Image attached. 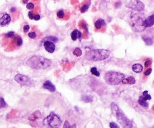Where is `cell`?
Listing matches in <instances>:
<instances>
[{
	"label": "cell",
	"instance_id": "cell-1",
	"mask_svg": "<svg viewBox=\"0 0 154 128\" xmlns=\"http://www.w3.org/2000/svg\"><path fill=\"white\" fill-rule=\"evenodd\" d=\"M26 64L35 69H46L51 66L52 61L42 56H33L26 61Z\"/></svg>",
	"mask_w": 154,
	"mask_h": 128
},
{
	"label": "cell",
	"instance_id": "cell-2",
	"mask_svg": "<svg viewBox=\"0 0 154 128\" xmlns=\"http://www.w3.org/2000/svg\"><path fill=\"white\" fill-rule=\"evenodd\" d=\"M110 107H111L112 115L116 118L117 121L122 125V127H134L133 122L125 115L123 112L119 108V106L116 104L114 103H112L110 105Z\"/></svg>",
	"mask_w": 154,
	"mask_h": 128
},
{
	"label": "cell",
	"instance_id": "cell-3",
	"mask_svg": "<svg viewBox=\"0 0 154 128\" xmlns=\"http://www.w3.org/2000/svg\"><path fill=\"white\" fill-rule=\"evenodd\" d=\"M110 56V51L105 49H96L88 51L86 54V58L91 61H101L106 60Z\"/></svg>",
	"mask_w": 154,
	"mask_h": 128
},
{
	"label": "cell",
	"instance_id": "cell-4",
	"mask_svg": "<svg viewBox=\"0 0 154 128\" xmlns=\"http://www.w3.org/2000/svg\"><path fill=\"white\" fill-rule=\"evenodd\" d=\"M125 77H126L125 75L121 72L110 71L106 72V74L104 75V80L106 83L108 84L118 85L122 81Z\"/></svg>",
	"mask_w": 154,
	"mask_h": 128
},
{
	"label": "cell",
	"instance_id": "cell-5",
	"mask_svg": "<svg viewBox=\"0 0 154 128\" xmlns=\"http://www.w3.org/2000/svg\"><path fill=\"white\" fill-rule=\"evenodd\" d=\"M62 121L60 118L54 112H51L44 120L43 124L50 127H57L60 125Z\"/></svg>",
	"mask_w": 154,
	"mask_h": 128
},
{
	"label": "cell",
	"instance_id": "cell-6",
	"mask_svg": "<svg viewBox=\"0 0 154 128\" xmlns=\"http://www.w3.org/2000/svg\"><path fill=\"white\" fill-rule=\"evenodd\" d=\"M131 19H132V23L131 26L132 29L136 31V32H140L143 31L145 27L144 26V20L140 15L138 14H132L131 15Z\"/></svg>",
	"mask_w": 154,
	"mask_h": 128
},
{
	"label": "cell",
	"instance_id": "cell-7",
	"mask_svg": "<svg viewBox=\"0 0 154 128\" xmlns=\"http://www.w3.org/2000/svg\"><path fill=\"white\" fill-rule=\"evenodd\" d=\"M127 7L132 10L138 11H141L144 9V5L140 1V0H132V1L128 4Z\"/></svg>",
	"mask_w": 154,
	"mask_h": 128
},
{
	"label": "cell",
	"instance_id": "cell-8",
	"mask_svg": "<svg viewBox=\"0 0 154 128\" xmlns=\"http://www.w3.org/2000/svg\"><path fill=\"white\" fill-rule=\"evenodd\" d=\"M15 81L19 83L21 85H26V86H30L32 81L30 78H29L27 76L21 75V74H17L14 77Z\"/></svg>",
	"mask_w": 154,
	"mask_h": 128
},
{
	"label": "cell",
	"instance_id": "cell-9",
	"mask_svg": "<svg viewBox=\"0 0 154 128\" xmlns=\"http://www.w3.org/2000/svg\"><path fill=\"white\" fill-rule=\"evenodd\" d=\"M43 46L46 49V51H47L48 53L52 54L55 51V45L54 43L51 41H44L43 42Z\"/></svg>",
	"mask_w": 154,
	"mask_h": 128
},
{
	"label": "cell",
	"instance_id": "cell-10",
	"mask_svg": "<svg viewBox=\"0 0 154 128\" xmlns=\"http://www.w3.org/2000/svg\"><path fill=\"white\" fill-rule=\"evenodd\" d=\"M11 21V16L8 14H3L1 17H0V26H6Z\"/></svg>",
	"mask_w": 154,
	"mask_h": 128
},
{
	"label": "cell",
	"instance_id": "cell-11",
	"mask_svg": "<svg viewBox=\"0 0 154 128\" xmlns=\"http://www.w3.org/2000/svg\"><path fill=\"white\" fill-rule=\"evenodd\" d=\"M154 25V14L149 16L146 19L144 20V26L145 28L150 27Z\"/></svg>",
	"mask_w": 154,
	"mask_h": 128
},
{
	"label": "cell",
	"instance_id": "cell-12",
	"mask_svg": "<svg viewBox=\"0 0 154 128\" xmlns=\"http://www.w3.org/2000/svg\"><path fill=\"white\" fill-rule=\"evenodd\" d=\"M43 88L49 91L50 92H54L56 91L55 86L50 81H46L43 84Z\"/></svg>",
	"mask_w": 154,
	"mask_h": 128
},
{
	"label": "cell",
	"instance_id": "cell-13",
	"mask_svg": "<svg viewBox=\"0 0 154 128\" xmlns=\"http://www.w3.org/2000/svg\"><path fill=\"white\" fill-rule=\"evenodd\" d=\"M82 38V32L78 29H74L71 33V38L72 41H76V39H80Z\"/></svg>",
	"mask_w": 154,
	"mask_h": 128
},
{
	"label": "cell",
	"instance_id": "cell-14",
	"mask_svg": "<svg viewBox=\"0 0 154 128\" xmlns=\"http://www.w3.org/2000/svg\"><path fill=\"white\" fill-rule=\"evenodd\" d=\"M41 117V113L38 112V111H36V112H34L30 117H29V120L30 121H34L38 118H40Z\"/></svg>",
	"mask_w": 154,
	"mask_h": 128
},
{
	"label": "cell",
	"instance_id": "cell-15",
	"mask_svg": "<svg viewBox=\"0 0 154 128\" xmlns=\"http://www.w3.org/2000/svg\"><path fill=\"white\" fill-rule=\"evenodd\" d=\"M106 25V22L104 21V20H103V19H98V20H97L96 21H95V23H94V26H95V28L96 29H100L102 26H104Z\"/></svg>",
	"mask_w": 154,
	"mask_h": 128
},
{
	"label": "cell",
	"instance_id": "cell-16",
	"mask_svg": "<svg viewBox=\"0 0 154 128\" xmlns=\"http://www.w3.org/2000/svg\"><path fill=\"white\" fill-rule=\"evenodd\" d=\"M135 78H134V77H132V76H129V77H128V78H123V80H122V83H123V84H134V83H135Z\"/></svg>",
	"mask_w": 154,
	"mask_h": 128
},
{
	"label": "cell",
	"instance_id": "cell-17",
	"mask_svg": "<svg viewBox=\"0 0 154 128\" xmlns=\"http://www.w3.org/2000/svg\"><path fill=\"white\" fill-rule=\"evenodd\" d=\"M132 70L136 73H139V72H142L143 66L140 63H135L132 66Z\"/></svg>",
	"mask_w": 154,
	"mask_h": 128
},
{
	"label": "cell",
	"instance_id": "cell-18",
	"mask_svg": "<svg viewBox=\"0 0 154 128\" xmlns=\"http://www.w3.org/2000/svg\"><path fill=\"white\" fill-rule=\"evenodd\" d=\"M138 103H139L141 106L145 107V108H147V107L149 106V104H148V103L146 102V100H145L143 96H141V97H139V99H138Z\"/></svg>",
	"mask_w": 154,
	"mask_h": 128
},
{
	"label": "cell",
	"instance_id": "cell-19",
	"mask_svg": "<svg viewBox=\"0 0 154 128\" xmlns=\"http://www.w3.org/2000/svg\"><path fill=\"white\" fill-rule=\"evenodd\" d=\"M142 39L144 40V41L145 42V44L146 45H152L153 41H152V39L151 38H150L149 36L147 35H142Z\"/></svg>",
	"mask_w": 154,
	"mask_h": 128
},
{
	"label": "cell",
	"instance_id": "cell-20",
	"mask_svg": "<svg viewBox=\"0 0 154 128\" xmlns=\"http://www.w3.org/2000/svg\"><path fill=\"white\" fill-rule=\"evenodd\" d=\"M94 98L91 95H83L82 97V100L85 103H92L93 101Z\"/></svg>",
	"mask_w": 154,
	"mask_h": 128
},
{
	"label": "cell",
	"instance_id": "cell-21",
	"mask_svg": "<svg viewBox=\"0 0 154 128\" xmlns=\"http://www.w3.org/2000/svg\"><path fill=\"white\" fill-rule=\"evenodd\" d=\"M43 41H51L54 42V43H55V42H58V38L55 36H48V37L45 38L43 39Z\"/></svg>",
	"mask_w": 154,
	"mask_h": 128
},
{
	"label": "cell",
	"instance_id": "cell-22",
	"mask_svg": "<svg viewBox=\"0 0 154 128\" xmlns=\"http://www.w3.org/2000/svg\"><path fill=\"white\" fill-rule=\"evenodd\" d=\"M73 54L76 57H80L82 54V50L80 48H76L74 49L73 51Z\"/></svg>",
	"mask_w": 154,
	"mask_h": 128
},
{
	"label": "cell",
	"instance_id": "cell-23",
	"mask_svg": "<svg viewBox=\"0 0 154 128\" xmlns=\"http://www.w3.org/2000/svg\"><path fill=\"white\" fill-rule=\"evenodd\" d=\"M91 73L94 75V76H97V77H99L100 76V72H98V70L97 69L96 67H92L91 68Z\"/></svg>",
	"mask_w": 154,
	"mask_h": 128
},
{
	"label": "cell",
	"instance_id": "cell-24",
	"mask_svg": "<svg viewBox=\"0 0 154 128\" xmlns=\"http://www.w3.org/2000/svg\"><path fill=\"white\" fill-rule=\"evenodd\" d=\"M143 97L146 100H151V96L150 94H148V91H145L143 92Z\"/></svg>",
	"mask_w": 154,
	"mask_h": 128
},
{
	"label": "cell",
	"instance_id": "cell-25",
	"mask_svg": "<svg viewBox=\"0 0 154 128\" xmlns=\"http://www.w3.org/2000/svg\"><path fill=\"white\" fill-rule=\"evenodd\" d=\"M7 106V104L5 101V100L2 97H0V109L2 108H5Z\"/></svg>",
	"mask_w": 154,
	"mask_h": 128
},
{
	"label": "cell",
	"instance_id": "cell-26",
	"mask_svg": "<svg viewBox=\"0 0 154 128\" xmlns=\"http://www.w3.org/2000/svg\"><path fill=\"white\" fill-rule=\"evenodd\" d=\"M22 44H23L22 38L20 36L17 37V38H16V45H17V46H21Z\"/></svg>",
	"mask_w": 154,
	"mask_h": 128
},
{
	"label": "cell",
	"instance_id": "cell-27",
	"mask_svg": "<svg viewBox=\"0 0 154 128\" xmlns=\"http://www.w3.org/2000/svg\"><path fill=\"white\" fill-rule=\"evenodd\" d=\"M88 8H89V4L83 5L82 6V8H81V12H82V13L86 12V11L88 9Z\"/></svg>",
	"mask_w": 154,
	"mask_h": 128
},
{
	"label": "cell",
	"instance_id": "cell-28",
	"mask_svg": "<svg viewBox=\"0 0 154 128\" xmlns=\"http://www.w3.org/2000/svg\"><path fill=\"white\" fill-rule=\"evenodd\" d=\"M57 16H58V17H59V18H63V17H64V11L63 10L58 11V13H57Z\"/></svg>",
	"mask_w": 154,
	"mask_h": 128
},
{
	"label": "cell",
	"instance_id": "cell-29",
	"mask_svg": "<svg viewBox=\"0 0 154 128\" xmlns=\"http://www.w3.org/2000/svg\"><path fill=\"white\" fill-rule=\"evenodd\" d=\"M34 4L32 3V2H30V3H26V8L27 9H33L34 8Z\"/></svg>",
	"mask_w": 154,
	"mask_h": 128
},
{
	"label": "cell",
	"instance_id": "cell-30",
	"mask_svg": "<svg viewBox=\"0 0 154 128\" xmlns=\"http://www.w3.org/2000/svg\"><path fill=\"white\" fill-rule=\"evenodd\" d=\"M28 36H29L30 38H36V33L35 32H30V33H28Z\"/></svg>",
	"mask_w": 154,
	"mask_h": 128
},
{
	"label": "cell",
	"instance_id": "cell-31",
	"mask_svg": "<svg viewBox=\"0 0 154 128\" xmlns=\"http://www.w3.org/2000/svg\"><path fill=\"white\" fill-rule=\"evenodd\" d=\"M110 127L111 128H119V127H120L119 125H117L116 124L113 123V122H111V123L110 124Z\"/></svg>",
	"mask_w": 154,
	"mask_h": 128
},
{
	"label": "cell",
	"instance_id": "cell-32",
	"mask_svg": "<svg viewBox=\"0 0 154 128\" xmlns=\"http://www.w3.org/2000/svg\"><path fill=\"white\" fill-rule=\"evenodd\" d=\"M14 32H8L7 34H6V36L8 37V38H12V37H14Z\"/></svg>",
	"mask_w": 154,
	"mask_h": 128
},
{
	"label": "cell",
	"instance_id": "cell-33",
	"mask_svg": "<svg viewBox=\"0 0 154 128\" xmlns=\"http://www.w3.org/2000/svg\"><path fill=\"white\" fill-rule=\"evenodd\" d=\"M151 60H150V59H148V60H146V61H145V63H144V66H145V67H148L150 64H151Z\"/></svg>",
	"mask_w": 154,
	"mask_h": 128
},
{
	"label": "cell",
	"instance_id": "cell-34",
	"mask_svg": "<svg viewBox=\"0 0 154 128\" xmlns=\"http://www.w3.org/2000/svg\"><path fill=\"white\" fill-rule=\"evenodd\" d=\"M24 32H27L29 30H30V26L29 25H25L24 26Z\"/></svg>",
	"mask_w": 154,
	"mask_h": 128
},
{
	"label": "cell",
	"instance_id": "cell-35",
	"mask_svg": "<svg viewBox=\"0 0 154 128\" xmlns=\"http://www.w3.org/2000/svg\"><path fill=\"white\" fill-rule=\"evenodd\" d=\"M152 72V69H147L145 72H144V75H146V76H147V75H149L150 73Z\"/></svg>",
	"mask_w": 154,
	"mask_h": 128
},
{
	"label": "cell",
	"instance_id": "cell-36",
	"mask_svg": "<svg viewBox=\"0 0 154 128\" xmlns=\"http://www.w3.org/2000/svg\"><path fill=\"white\" fill-rule=\"evenodd\" d=\"M40 18H41V16H40V14H34V18H33V20H40Z\"/></svg>",
	"mask_w": 154,
	"mask_h": 128
},
{
	"label": "cell",
	"instance_id": "cell-37",
	"mask_svg": "<svg viewBox=\"0 0 154 128\" xmlns=\"http://www.w3.org/2000/svg\"><path fill=\"white\" fill-rule=\"evenodd\" d=\"M28 16H29V18H30V19L33 20V18H34V14H33V13H32V11H30V12L28 13Z\"/></svg>",
	"mask_w": 154,
	"mask_h": 128
},
{
	"label": "cell",
	"instance_id": "cell-38",
	"mask_svg": "<svg viewBox=\"0 0 154 128\" xmlns=\"http://www.w3.org/2000/svg\"><path fill=\"white\" fill-rule=\"evenodd\" d=\"M64 128H65V127H68V128H70V127H71V125H70V123L66 121H65V123H64Z\"/></svg>",
	"mask_w": 154,
	"mask_h": 128
},
{
	"label": "cell",
	"instance_id": "cell-39",
	"mask_svg": "<svg viewBox=\"0 0 154 128\" xmlns=\"http://www.w3.org/2000/svg\"><path fill=\"white\" fill-rule=\"evenodd\" d=\"M82 29H85L86 30V32H88V27H87V25L86 24V23L82 22Z\"/></svg>",
	"mask_w": 154,
	"mask_h": 128
},
{
	"label": "cell",
	"instance_id": "cell-40",
	"mask_svg": "<svg viewBox=\"0 0 154 128\" xmlns=\"http://www.w3.org/2000/svg\"><path fill=\"white\" fill-rule=\"evenodd\" d=\"M10 11H11L12 12H14V11H16V8H12Z\"/></svg>",
	"mask_w": 154,
	"mask_h": 128
},
{
	"label": "cell",
	"instance_id": "cell-41",
	"mask_svg": "<svg viewBox=\"0 0 154 128\" xmlns=\"http://www.w3.org/2000/svg\"><path fill=\"white\" fill-rule=\"evenodd\" d=\"M116 8L119 7V5H121V3H120V2H117V3H116Z\"/></svg>",
	"mask_w": 154,
	"mask_h": 128
},
{
	"label": "cell",
	"instance_id": "cell-42",
	"mask_svg": "<svg viewBox=\"0 0 154 128\" xmlns=\"http://www.w3.org/2000/svg\"><path fill=\"white\" fill-rule=\"evenodd\" d=\"M22 1H23V2L25 3V4L28 3V0H22Z\"/></svg>",
	"mask_w": 154,
	"mask_h": 128
}]
</instances>
